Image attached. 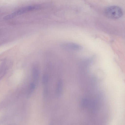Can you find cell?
<instances>
[{
    "instance_id": "obj_1",
    "label": "cell",
    "mask_w": 125,
    "mask_h": 125,
    "mask_svg": "<svg viewBox=\"0 0 125 125\" xmlns=\"http://www.w3.org/2000/svg\"><path fill=\"white\" fill-rule=\"evenodd\" d=\"M42 7V6L40 5H32L25 6L19 9L10 14L7 15L4 18V19L6 20L10 19L19 15L40 9Z\"/></svg>"
},
{
    "instance_id": "obj_2",
    "label": "cell",
    "mask_w": 125,
    "mask_h": 125,
    "mask_svg": "<svg viewBox=\"0 0 125 125\" xmlns=\"http://www.w3.org/2000/svg\"><path fill=\"white\" fill-rule=\"evenodd\" d=\"M106 16L109 18L117 19L121 17L123 15L121 9L117 6H112L106 8L104 10Z\"/></svg>"
},
{
    "instance_id": "obj_3",
    "label": "cell",
    "mask_w": 125,
    "mask_h": 125,
    "mask_svg": "<svg viewBox=\"0 0 125 125\" xmlns=\"http://www.w3.org/2000/svg\"><path fill=\"white\" fill-rule=\"evenodd\" d=\"M39 71L38 68L34 67L32 70V77L33 83L36 85L38 84L39 80Z\"/></svg>"
},
{
    "instance_id": "obj_4",
    "label": "cell",
    "mask_w": 125,
    "mask_h": 125,
    "mask_svg": "<svg viewBox=\"0 0 125 125\" xmlns=\"http://www.w3.org/2000/svg\"><path fill=\"white\" fill-rule=\"evenodd\" d=\"M61 46L64 48L72 49H77L80 48L78 45L70 42L63 43L62 44Z\"/></svg>"
},
{
    "instance_id": "obj_5",
    "label": "cell",
    "mask_w": 125,
    "mask_h": 125,
    "mask_svg": "<svg viewBox=\"0 0 125 125\" xmlns=\"http://www.w3.org/2000/svg\"><path fill=\"white\" fill-rule=\"evenodd\" d=\"M62 82L60 80L58 82L55 91V94L57 97H59L61 95L62 90Z\"/></svg>"
},
{
    "instance_id": "obj_6",
    "label": "cell",
    "mask_w": 125,
    "mask_h": 125,
    "mask_svg": "<svg viewBox=\"0 0 125 125\" xmlns=\"http://www.w3.org/2000/svg\"><path fill=\"white\" fill-rule=\"evenodd\" d=\"M35 86V84L33 83H31L30 84L28 93V97H30L31 95Z\"/></svg>"
},
{
    "instance_id": "obj_7",
    "label": "cell",
    "mask_w": 125,
    "mask_h": 125,
    "mask_svg": "<svg viewBox=\"0 0 125 125\" xmlns=\"http://www.w3.org/2000/svg\"><path fill=\"white\" fill-rule=\"evenodd\" d=\"M49 78L48 75L46 74H44L42 77V84L44 85L46 84L48 81Z\"/></svg>"
}]
</instances>
